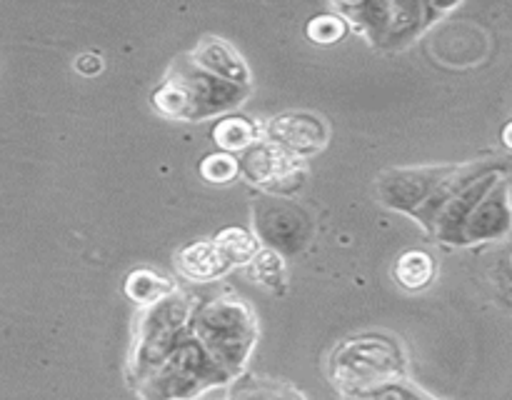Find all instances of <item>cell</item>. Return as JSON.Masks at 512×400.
Wrapping results in <instances>:
<instances>
[{
	"mask_svg": "<svg viewBox=\"0 0 512 400\" xmlns=\"http://www.w3.org/2000/svg\"><path fill=\"white\" fill-rule=\"evenodd\" d=\"M215 245H218L228 263H248V260H255V255H258V243L243 228L223 230L218 240H215Z\"/></svg>",
	"mask_w": 512,
	"mask_h": 400,
	"instance_id": "5",
	"label": "cell"
},
{
	"mask_svg": "<svg viewBox=\"0 0 512 400\" xmlns=\"http://www.w3.org/2000/svg\"><path fill=\"white\" fill-rule=\"evenodd\" d=\"M228 260L220 253L215 243H195L188 245L183 253L178 255V268L180 273L188 275L190 280H210L215 275L223 273L228 268Z\"/></svg>",
	"mask_w": 512,
	"mask_h": 400,
	"instance_id": "1",
	"label": "cell"
},
{
	"mask_svg": "<svg viewBox=\"0 0 512 400\" xmlns=\"http://www.w3.org/2000/svg\"><path fill=\"white\" fill-rule=\"evenodd\" d=\"M435 263L423 250H408L398 258L395 265V278L405 290H423L433 283Z\"/></svg>",
	"mask_w": 512,
	"mask_h": 400,
	"instance_id": "2",
	"label": "cell"
},
{
	"mask_svg": "<svg viewBox=\"0 0 512 400\" xmlns=\"http://www.w3.org/2000/svg\"><path fill=\"white\" fill-rule=\"evenodd\" d=\"M273 135H275V138L283 140L285 145H290V148H295V150H315V148H320V145H323V138H325L320 123H315L313 118H303V123H300V130H298V118L275 120Z\"/></svg>",
	"mask_w": 512,
	"mask_h": 400,
	"instance_id": "3",
	"label": "cell"
},
{
	"mask_svg": "<svg viewBox=\"0 0 512 400\" xmlns=\"http://www.w3.org/2000/svg\"><path fill=\"white\" fill-rule=\"evenodd\" d=\"M308 35L315 40V43H335L345 35V25L340 18H330V15H320V18H313V23L308 25Z\"/></svg>",
	"mask_w": 512,
	"mask_h": 400,
	"instance_id": "8",
	"label": "cell"
},
{
	"mask_svg": "<svg viewBox=\"0 0 512 400\" xmlns=\"http://www.w3.org/2000/svg\"><path fill=\"white\" fill-rule=\"evenodd\" d=\"M200 173L208 183H228V180L235 178L238 173V160L228 153H218V155H208L200 165Z\"/></svg>",
	"mask_w": 512,
	"mask_h": 400,
	"instance_id": "7",
	"label": "cell"
},
{
	"mask_svg": "<svg viewBox=\"0 0 512 400\" xmlns=\"http://www.w3.org/2000/svg\"><path fill=\"white\" fill-rule=\"evenodd\" d=\"M168 293H173V283L165 275L153 273V270H133L125 280V295L133 303H155V300L165 298Z\"/></svg>",
	"mask_w": 512,
	"mask_h": 400,
	"instance_id": "4",
	"label": "cell"
},
{
	"mask_svg": "<svg viewBox=\"0 0 512 400\" xmlns=\"http://www.w3.org/2000/svg\"><path fill=\"white\" fill-rule=\"evenodd\" d=\"M75 70L83 75H98L100 70H103V60H100V55L85 53L75 60Z\"/></svg>",
	"mask_w": 512,
	"mask_h": 400,
	"instance_id": "10",
	"label": "cell"
},
{
	"mask_svg": "<svg viewBox=\"0 0 512 400\" xmlns=\"http://www.w3.org/2000/svg\"><path fill=\"white\" fill-rule=\"evenodd\" d=\"M213 138L220 148L225 150H243L253 143L255 130L248 120L243 118H228L213 130Z\"/></svg>",
	"mask_w": 512,
	"mask_h": 400,
	"instance_id": "6",
	"label": "cell"
},
{
	"mask_svg": "<svg viewBox=\"0 0 512 400\" xmlns=\"http://www.w3.org/2000/svg\"><path fill=\"white\" fill-rule=\"evenodd\" d=\"M280 273H283V260H280V255H275L273 250H263V253L255 255V275L263 283H275Z\"/></svg>",
	"mask_w": 512,
	"mask_h": 400,
	"instance_id": "9",
	"label": "cell"
},
{
	"mask_svg": "<svg viewBox=\"0 0 512 400\" xmlns=\"http://www.w3.org/2000/svg\"><path fill=\"white\" fill-rule=\"evenodd\" d=\"M503 143L508 145V148L512 150V123L505 125V130H503Z\"/></svg>",
	"mask_w": 512,
	"mask_h": 400,
	"instance_id": "11",
	"label": "cell"
}]
</instances>
